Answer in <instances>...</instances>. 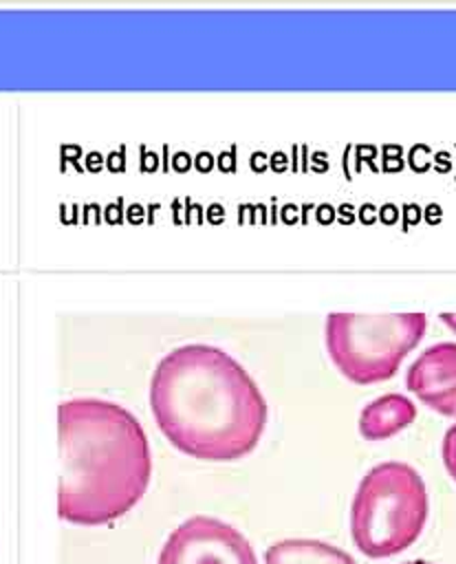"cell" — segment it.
<instances>
[{
	"label": "cell",
	"mask_w": 456,
	"mask_h": 564,
	"mask_svg": "<svg viewBox=\"0 0 456 564\" xmlns=\"http://www.w3.org/2000/svg\"><path fill=\"white\" fill-rule=\"evenodd\" d=\"M427 487L408 463L386 460L366 471L352 507L350 533L361 553L388 557L408 549L427 520Z\"/></svg>",
	"instance_id": "obj_3"
},
{
	"label": "cell",
	"mask_w": 456,
	"mask_h": 564,
	"mask_svg": "<svg viewBox=\"0 0 456 564\" xmlns=\"http://www.w3.org/2000/svg\"><path fill=\"white\" fill-rule=\"evenodd\" d=\"M416 416V405L401 392L372 399L359 414V432L370 441L388 438L408 427Z\"/></svg>",
	"instance_id": "obj_7"
},
{
	"label": "cell",
	"mask_w": 456,
	"mask_h": 564,
	"mask_svg": "<svg viewBox=\"0 0 456 564\" xmlns=\"http://www.w3.org/2000/svg\"><path fill=\"white\" fill-rule=\"evenodd\" d=\"M150 405L167 441L203 460L249 454L269 419L267 399L251 375L211 344L172 348L152 372Z\"/></svg>",
	"instance_id": "obj_1"
},
{
	"label": "cell",
	"mask_w": 456,
	"mask_h": 564,
	"mask_svg": "<svg viewBox=\"0 0 456 564\" xmlns=\"http://www.w3.org/2000/svg\"><path fill=\"white\" fill-rule=\"evenodd\" d=\"M425 313H330L326 348L333 364L357 383L390 379L421 341Z\"/></svg>",
	"instance_id": "obj_4"
},
{
	"label": "cell",
	"mask_w": 456,
	"mask_h": 564,
	"mask_svg": "<svg viewBox=\"0 0 456 564\" xmlns=\"http://www.w3.org/2000/svg\"><path fill=\"white\" fill-rule=\"evenodd\" d=\"M405 383L432 410L456 416V341L425 348L408 368Z\"/></svg>",
	"instance_id": "obj_6"
},
{
	"label": "cell",
	"mask_w": 456,
	"mask_h": 564,
	"mask_svg": "<svg viewBox=\"0 0 456 564\" xmlns=\"http://www.w3.org/2000/svg\"><path fill=\"white\" fill-rule=\"evenodd\" d=\"M403 564H432V562H425V560H412V562H403Z\"/></svg>",
	"instance_id": "obj_11"
},
{
	"label": "cell",
	"mask_w": 456,
	"mask_h": 564,
	"mask_svg": "<svg viewBox=\"0 0 456 564\" xmlns=\"http://www.w3.org/2000/svg\"><path fill=\"white\" fill-rule=\"evenodd\" d=\"M267 564H357L350 553L313 538L278 540L264 553Z\"/></svg>",
	"instance_id": "obj_8"
},
{
	"label": "cell",
	"mask_w": 456,
	"mask_h": 564,
	"mask_svg": "<svg viewBox=\"0 0 456 564\" xmlns=\"http://www.w3.org/2000/svg\"><path fill=\"white\" fill-rule=\"evenodd\" d=\"M59 516L77 524L110 522L130 511L148 489L152 458L139 419L123 405L75 397L57 408Z\"/></svg>",
	"instance_id": "obj_2"
},
{
	"label": "cell",
	"mask_w": 456,
	"mask_h": 564,
	"mask_svg": "<svg viewBox=\"0 0 456 564\" xmlns=\"http://www.w3.org/2000/svg\"><path fill=\"white\" fill-rule=\"evenodd\" d=\"M443 463H445V469L449 471V476L456 480V421L452 423V427L445 432L443 436Z\"/></svg>",
	"instance_id": "obj_9"
},
{
	"label": "cell",
	"mask_w": 456,
	"mask_h": 564,
	"mask_svg": "<svg viewBox=\"0 0 456 564\" xmlns=\"http://www.w3.org/2000/svg\"><path fill=\"white\" fill-rule=\"evenodd\" d=\"M156 564H258V560L236 527L211 516H192L167 535Z\"/></svg>",
	"instance_id": "obj_5"
},
{
	"label": "cell",
	"mask_w": 456,
	"mask_h": 564,
	"mask_svg": "<svg viewBox=\"0 0 456 564\" xmlns=\"http://www.w3.org/2000/svg\"><path fill=\"white\" fill-rule=\"evenodd\" d=\"M441 322L452 330H456V313H441Z\"/></svg>",
	"instance_id": "obj_10"
}]
</instances>
